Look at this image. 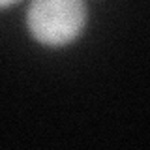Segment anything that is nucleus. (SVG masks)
Here are the masks:
<instances>
[{"mask_svg": "<svg viewBox=\"0 0 150 150\" xmlns=\"http://www.w3.org/2000/svg\"><path fill=\"white\" fill-rule=\"evenodd\" d=\"M19 2V0H0V8H8V6H11V4H15Z\"/></svg>", "mask_w": 150, "mask_h": 150, "instance_id": "2", "label": "nucleus"}, {"mask_svg": "<svg viewBox=\"0 0 150 150\" xmlns=\"http://www.w3.org/2000/svg\"><path fill=\"white\" fill-rule=\"evenodd\" d=\"M30 34L40 43L62 47L73 41L86 25L84 0H32L26 11Z\"/></svg>", "mask_w": 150, "mask_h": 150, "instance_id": "1", "label": "nucleus"}]
</instances>
